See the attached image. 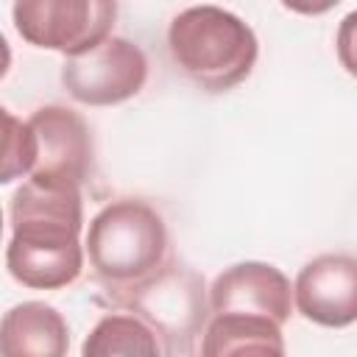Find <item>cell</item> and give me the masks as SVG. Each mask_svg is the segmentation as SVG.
Listing matches in <instances>:
<instances>
[{
  "instance_id": "6da1fadb",
  "label": "cell",
  "mask_w": 357,
  "mask_h": 357,
  "mask_svg": "<svg viewBox=\"0 0 357 357\" xmlns=\"http://www.w3.org/2000/svg\"><path fill=\"white\" fill-rule=\"evenodd\" d=\"M11 237L6 268L14 282L33 290H59L84 271L81 187H59L28 178L8 206Z\"/></svg>"
},
{
  "instance_id": "7a4b0ae2",
  "label": "cell",
  "mask_w": 357,
  "mask_h": 357,
  "mask_svg": "<svg viewBox=\"0 0 357 357\" xmlns=\"http://www.w3.org/2000/svg\"><path fill=\"white\" fill-rule=\"evenodd\" d=\"M167 50L195 86L220 95L251 75L259 42L237 14L220 6H192L170 20Z\"/></svg>"
},
{
  "instance_id": "3957f363",
  "label": "cell",
  "mask_w": 357,
  "mask_h": 357,
  "mask_svg": "<svg viewBox=\"0 0 357 357\" xmlns=\"http://www.w3.org/2000/svg\"><path fill=\"white\" fill-rule=\"evenodd\" d=\"M84 245L95 276L109 290H123L165 265L167 226L151 204L117 198L89 220Z\"/></svg>"
},
{
  "instance_id": "277c9868",
  "label": "cell",
  "mask_w": 357,
  "mask_h": 357,
  "mask_svg": "<svg viewBox=\"0 0 357 357\" xmlns=\"http://www.w3.org/2000/svg\"><path fill=\"white\" fill-rule=\"evenodd\" d=\"M112 296L156 329L165 340V354L192 351V340L206 324L204 279L184 265H162L148 279L112 290Z\"/></svg>"
},
{
  "instance_id": "5b68a950",
  "label": "cell",
  "mask_w": 357,
  "mask_h": 357,
  "mask_svg": "<svg viewBox=\"0 0 357 357\" xmlns=\"http://www.w3.org/2000/svg\"><path fill=\"white\" fill-rule=\"evenodd\" d=\"M11 20L28 45L56 50L67 59L112 36L117 0H14Z\"/></svg>"
},
{
  "instance_id": "8992f818",
  "label": "cell",
  "mask_w": 357,
  "mask_h": 357,
  "mask_svg": "<svg viewBox=\"0 0 357 357\" xmlns=\"http://www.w3.org/2000/svg\"><path fill=\"white\" fill-rule=\"evenodd\" d=\"M145 81L148 59L142 47L126 36H109L81 56H67L61 67L64 89L84 106H117L134 98Z\"/></svg>"
},
{
  "instance_id": "52a82bcc",
  "label": "cell",
  "mask_w": 357,
  "mask_h": 357,
  "mask_svg": "<svg viewBox=\"0 0 357 357\" xmlns=\"http://www.w3.org/2000/svg\"><path fill=\"white\" fill-rule=\"evenodd\" d=\"M36 159L28 178L81 187L92 173V137L84 117L67 106H39L31 117Z\"/></svg>"
},
{
  "instance_id": "ba28073f",
  "label": "cell",
  "mask_w": 357,
  "mask_h": 357,
  "mask_svg": "<svg viewBox=\"0 0 357 357\" xmlns=\"http://www.w3.org/2000/svg\"><path fill=\"white\" fill-rule=\"evenodd\" d=\"M296 310L326 329H343L357 321V257L321 254L310 259L293 284Z\"/></svg>"
},
{
  "instance_id": "9c48e42d",
  "label": "cell",
  "mask_w": 357,
  "mask_h": 357,
  "mask_svg": "<svg viewBox=\"0 0 357 357\" xmlns=\"http://www.w3.org/2000/svg\"><path fill=\"white\" fill-rule=\"evenodd\" d=\"M290 279L271 262L245 259L223 268L209 287L212 312H254L284 324L293 312Z\"/></svg>"
},
{
  "instance_id": "30bf717a",
  "label": "cell",
  "mask_w": 357,
  "mask_h": 357,
  "mask_svg": "<svg viewBox=\"0 0 357 357\" xmlns=\"http://www.w3.org/2000/svg\"><path fill=\"white\" fill-rule=\"evenodd\" d=\"M70 349V326L64 315L45 301H22L3 315V357H61Z\"/></svg>"
},
{
  "instance_id": "8fae6325",
  "label": "cell",
  "mask_w": 357,
  "mask_h": 357,
  "mask_svg": "<svg viewBox=\"0 0 357 357\" xmlns=\"http://www.w3.org/2000/svg\"><path fill=\"white\" fill-rule=\"evenodd\" d=\"M201 354H284L282 324L254 312H215L206 324Z\"/></svg>"
},
{
  "instance_id": "7c38bea8",
  "label": "cell",
  "mask_w": 357,
  "mask_h": 357,
  "mask_svg": "<svg viewBox=\"0 0 357 357\" xmlns=\"http://www.w3.org/2000/svg\"><path fill=\"white\" fill-rule=\"evenodd\" d=\"M81 354L84 357H114V354L159 357L165 354V343L156 337V329L139 315L112 312L92 326V332L81 346Z\"/></svg>"
},
{
  "instance_id": "4fadbf2b",
  "label": "cell",
  "mask_w": 357,
  "mask_h": 357,
  "mask_svg": "<svg viewBox=\"0 0 357 357\" xmlns=\"http://www.w3.org/2000/svg\"><path fill=\"white\" fill-rule=\"evenodd\" d=\"M6 120V145H3V184H11L20 176H31L33 159H36V142L31 123L17 120L11 112H3Z\"/></svg>"
},
{
  "instance_id": "5bb4252c",
  "label": "cell",
  "mask_w": 357,
  "mask_h": 357,
  "mask_svg": "<svg viewBox=\"0 0 357 357\" xmlns=\"http://www.w3.org/2000/svg\"><path fill=\"white\" fill-rule=\"evenodd\" d=\"M335 47H337V59H340L343 70L357 78V11H349L340 20Z\"/></svg>"
},
{
  "instance_id": "9a60e30c",
  "label": "cell",
  "mask_w": 357,
  "mask_h": 357,
  "mask_svg": "<svg viewBox=\"0 0 357 357\" xmlns=\"http://www.w3.org/2000/svg\"><path fill=\"white\" fill-rule=\"evenodd\" d=\"M287 11L301 14V17H321L326 11H332L340 0H279Z\"/></svg>"
}]
</instances>
